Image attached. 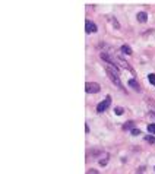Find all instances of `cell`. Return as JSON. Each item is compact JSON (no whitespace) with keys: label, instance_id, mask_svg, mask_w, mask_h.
<instances>
[{"label":"cell","instance_id":"3","mask_svg":"<svg viewBox=\"0 0 155 174\" xmlns=\"http://www.w3.org/2000/svg\"><path fill=\"white\" fill-rule=\"evenodd\" d=\"M107 75H108V78L111 79V82H113L116 86H119L120 89H123V91H124V88H123V85H121V80H120L119 75H116V73H113V72H110V70H107Z\"/></svg>","mask_w":155,"mask_h":174},{"label":"cell","instance_id":"10","mask_svg":"<svg viewBox=\"0 0 155 174\" xmlns=\"http://www.w3.org/2000/svg\"><path fill=\"white\" fill-rule=\"evenodd\" d=\"M145 140H146V142H149V143H155V139H154V136H152V135L145 136Z\"/></svg>","mask_w":155,"mask_h":174},{"label":"cell","instance_id":"6","mask_svg":"<svg viewBox=\"0 0 155 174\" xmlns=\"http://www.w3.org/2000/svg\"><path fill=\"white\" fill-rule=\"evenodd\" d=\"M136 18H137V21H139V22H142V24H143V22H146V21H148V15H146V13H145V12H139V13H137V16H136Z\"/></svg>","mask_w":155,"mask_h":174},{"label":"cell","instance_id":"12","mask_svg":"<svg viewBox=\"0 0 155 174\" xmlns=\"http://www.w3.org/2000/svg\"><path fill=\"white\" fill-rule=\"evenodd\" d=\"M114 113H116L117 116H121V114L124 113V110H123L121 107H116V110H114Z\"/></svg>","mask_w":155,"mask_h":174},{"label":"cell","instance_id":"11","mask_svg":"<svg viewBox=\"0 0 155 174\" xmlns=\"http://www.w3.org/2000/svg\"><path fill=\"white\" fill-rule=\"evenodd\" d=\"M148 80H149L152 85H155V75H154V73H149V75H148Z\"/></svg>","mask_w":155,"mask_h":174},{"label":"cell","instance_id":"4","mask_svg":"<svg viewBox=\"0 0 155 174\" xmlns=\"http://www.w3.org/2000/svg\"><path fill=\"white\" fill-rule=\"evenodd\" d=\"M97 25L92 22V21H86L85 22V31L88 32V34H92V32H97Z\"/></svg>","mask_w":155,"mask_h":174},{"label":"cell","instance_id":"7","mask_svg":"<svg viewBox=\"0 0 155 174\" xmlns=\"http://www.w3.org/2000/svg\"><path fill=\"white\" fill-rule=\"evenodd\" d=\"M133 126H135V123H133L132 120H130V122H126V123L123 124V130H130V129L133 130Z\"/></svg>","mask_w":155,"mask_h":174},{"label":"cell","instance_id":"13","mask_svg":"<svg viewBox=\"0 0 155 174\" xmlns=\"http://www.w3.org/2000/svg\"><path fill=\"white\" fill-rule=\"evenodd\" d=\"M139 133H140V130H139V129H133V130H132V135H133V136H137Z\"/></svg>","mask_w":155,"mask_h":174},{"label":"cell","instance_id":"8","mask_svg":"<svg viewBox=\"0 0 155 174\" xmlns=\"http://www.w3.org/2000/svg\"><path fill=\"white\" fill-rule=\"evenodd\" d=\"M121 51H123L124 54H129V56L132 54V48H130L129 45H123V47H121Z\"/></svg>","mask_w":155,"mask_h":174},{"label":"cell","instance_id":"1","mask_svg":"<svg viewBox=\"0 0 155 174\" xmlns=\"http://www.w3.org/2000/svg\"><path fill=\"white\" fill-rule=\"evenodd\" d=\"M85 89L88 94H97L101 91V86L97 83V82H86L85 83Z\"/></svg>","mask_w":155,"mask_h":174},{"label":"cell","instance_id":"9","mask_svg":"<svg viewBox=\"0 0 155 174\" xmlns=\"http://www.w3.org/2000/svg\"><path fill=\"white\" fill-rule=\"evenodd\" d=\"M148 132H149L151 135H155V123H152V124H148Z\"/></svg>","mask_w":155,"mask_h":174},{"label":"cell","instance_id":"5","mask_svg":"<svg viewBox=\"0 0 155 174\" xmlns=\"http://www.w3.org/2000/svg\"><path fill=\"white\" fill-rule=\"evenodd\" d=\"M130 88H133L135 91H140V88H139V85H137V82L135 80V79H129V83H127Z\"/></svg>","mask_w":155,"mask_h":174},{"label":"cell","instance_id":"2","mask_svg":"<svg viewBox=\"0 0 155 174\" xmlns=\"http://www.w3.org/2000/svg\"><path fill=\"white\" fill-rule=\"evenodd\" d=\"M111 104V97H105V100H102L98 106H97V111L98 113H104Z\"/></svg>","mask_w":155,"mask_h":174},{"label":"cell","instance_id":"14","mask_svg":"<svg viewBox=\"0 0 155 174\" xmlns=\"http://www.w3.org/2000/svg\"><path fill=\"white\" fill-rule=\"evenodd\" d=\"M86 174H100V173H98L97 170H88V173H86Z\"/></svg>","mask_w":155,"mask_h":174}]
</instances>
